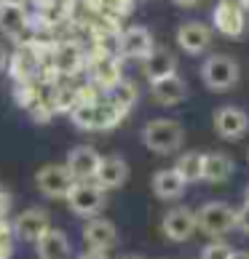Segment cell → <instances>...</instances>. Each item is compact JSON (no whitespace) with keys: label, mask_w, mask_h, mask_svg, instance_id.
Segmentation results:
<instances>
[{"label":"cell","mask_w":249,"mask_h":259,"mask_svg":"<svg viewBox=\"0 0 249 259\" xmlns=\"http://www.w3.org/2000/svg\"><path fill=\"white\" fill-rule=\"evenodd\" d=\"M142 142L156 155H174L185 145V131L171 118H156L142 128Z\"/></svg>","instance_id":"cell-1"},{"label":"cell","mask_w":249,"mask_h":259,"mask_svg":"<svg viewBox=\"0 0 249 259\" xmlns=\"http://www.w3.org/2000/svg\"><path fill=\"white\" fill-rule=\"evenodd\" d=\"M121 118L123 112L113 107L108 99L78 102V107L70 112V120L75 123V128H83V131H110L121 123Z\"/></svg>","instance_id":"cell-2"},{"label":"cell","mask_w":249,"mask_h":259,"mask_svg":"<svg viewBox=\"0 0 249 259\" xmlns=\"http://www.w3.org/2000/svg\"><path fill=\"white\" fill-rule=\"evenodd\" d=\"M201 80L209 91H217V94H225L236 89L238 83V64L233 56L228 54H212L209 59H204L201 64Z\"/></svg>","instance_id":"cell-3"},{"label":"cell","mask_w":249,"mask_h":259,"mask_svg":"<svg viewBox=\"0 0 249 259\" xmlns=\"http://www.w3.org/2000/svg\"><path fill=\"white\" fill-rule=\"evenodd\" d=\"M196 222L204 235L220 238L236 230V208L231 203H223V200H209L196 211Z\"/></svg>","instance_id":"cell-4"},{"label":"cell","mask_w":249,"mask_h":259,"mask_svg":"<svg viewBox=\"0 0 249 259\" xmlns=\"http://www.w3.org/2000/svg\"><path fill=\"white\" fill-rule=\"evenodd\" d=\"M104 193H108V190H102L97 182H75L70 195H67L64 200H67V206H70L73 214L94 219L104 208V203H108Z\"/></svg>","instance_id":"cell-5"},{"label":"cell","mask_w":249,"mask_h":259,"mask_svg":"<svg viewBox=\"0 0 249 259\" xmlns=\"http://www.w3.org/2000/svg\"><path fill=\"white\" fill-rule=\"evenodd\" d=\"M212 27L223 37L238 40L246 30V16H244L241 0H220L212 11Z\"/></svg>","instance_id":"cell-6"},{"label":"cell","mask_w":249,"mask_h":259,"mask_svg":"<svg viewBox=\"0 0 249 259\" xmlns=\"http://www.w3.org/2000/svg\"><path fill=\"white\" fill-rule=\"evenodd\" d=\"M198 230L196 222V211H190L185 206H177V208H169L164 219H161V233L166 235V241L171 243H185L193 238V233Z\"/></svg>","instance_id":"cell-7"},{"label":"cell","mask_w":249,"mask_h":259,"mask_svg":"<svg viewBox=\"0 0 249 259\" xmlns=\"http://www.w3.org/2000/svg\"><path fill=\"white\" fill-rule=\"evenodd\" d=\"M153 49H156V43H153L150 30L148 27H139V24L123 30L116 37V51H118V56H123V59H142L145 62L153 54Z\"/></svg>","instance_id":"cell-8"},{"label":"cell","mask_w":249,"mask_h":259,"mask_svg":"<svg viewBox=\"0 0 249 259\" xmlns=\"http://www.w3.org/2000/svg\"><path fill=\"white\" fill-rule=\"evenodd\" d=\"M35 182H38V190H41L46 198H67V195H70V190H73V185H75L70 168H67V166H56V163L43 166L35 174Z\"/></svg>","instance_id":"cell-9"},{"label":"cell","mask_w":249,"mask_h":259,"mask_svg":"<svg viewBox=\"0 0 249 259\" xmlns=\"http://www.w3.org/2000/svg\"><path fill=\"white\" fill-rule=\"evenodd\" d=\"M215 131L217 137H223L228 142L241 139L244 134L249 131V115L241 107H233V104H225V107L215 110Z\"/></svg>","instance_id":"cell-10"},{"label":"cell","mask_w":249,"mask_h":259,"mask_svg":"<svg viewBox=\"0 0 249 259\" xmlns=\"http://www.w3.org/2000/svg\"><path fill=\"white\" fill-rule=\"evenodd\" d=\"M215 40L212 27H206L204 22H183L177 27V46L190 56L204 54Z\"/></svg>","instance_id":"cell-11"},{"label":"cell","mask_w":249,"mask_h":259,"mask_svg":"<svg viewBox=\"0 0 249 259\" xmlns=\"http://www.w3.org/2000/svg\"><path fill=\"white\" fill-rule=\"evenodd\" d=\"M99 163H102V155L97 150L89 147V145H81V147L70 150L64 166L70 168L75 182H94V177H97V171H99Z\"/></svg>","instance_id":"cell-12"},{"label":"cell","mask_w":249,"mask_h":259,"mask_svg":"<svg viewBox=\"0 0 249 259\" xmlns=\"http://www.w3.org/2000/svg\"><path fill=\"white\" fill-rule=\"evenodd\" d=\"M49 230H51V219L43 208H27L14 219V235L30 243H38Z\"/></svg>","instance_id":"cell-13"},{"label":"cell","mask_w":249,"mask_h":259,"mask_svg":"<svg viewBox=\"0 0 249 259\" xmlns=\"http://www.w3.org/2000/svg\"><path fill=\"white\" fill-rule=\"evenodd\" d=\"M83 241L89 248H94V251H108V248H113L118 243V230L110 219L94 217L83 227Z\"/></svg>","instance_id":"cell-14"},{"label":"cell","mask_w":249,"mask_h":259,"mask_svg":"<svg viewBox=\"0 0 249 259\" xmlns=\"http://www.w3.org/2000/svg\"><path fill=\"white\" fill-rule=\"evenodd\" d=\"M83 62H86V56L81 51V46L73 40L56 43L51 51V67L56 75H75L83 67Z\"/></svg>","instance_id":"cell-15"},{"label":"cell","mask_w":249,"mask_h":259,"mask_svg":"<svg viewBox=\"0 0 249 259\" xmlns=\"http://www.w3.org/2000/svg\"><path fill=\"white\" fill-rule=\"evenodd\" d=\"M89 72H91V80H94V85L97 89H102V91H108V89H113L118 80H121V62L116 59L113 54H97L91 59V64H89Z\"/></svg>","instance_id":"cell-16"},{"label":"cell","mask_w":249,"mask_h":259,"mask_svg":"<svg viewBox=\"0 0 249 259\" xmlns=\"http://www.w3.org/2000/svg\"><path fill=\"white\" fill-rule=\"evenodd\" d=\"M126 179H129V163L121 155H104L99 163L97 177H94V182L102 190H118V187H123Z\"/></svg>","instance_id":"cell-17"},{"label":"cell","mask_w":249,"mask_h":259,"mask_svg":"<svg viewBox=\"0 0 249 259\" xmlns=\"http://www.w3.org/2000/svg\"><path fill=\"white\" fill-rule=\"evenodd\" d=\"M150 94H153V99H156L161 107H174V104L185 102L188 85H185V80L174 72V75H169V78H164V80L150 83Z\"/></svg>","instance_id":"cell-18"},{"label":"cell","mask_w":249,"mask_h":259,"mask_svg":"<svg viewBox=\"0 0 249 259\" xmlns=\"http://www.w3.org/2000/svg\"><path fill=\"white\" fill-rule=\"evenodd\" d=\"M142 72H145V78H148L150 83L164 80V78H169V75H174V72H177L174 54H171L169 49H164V46H156V49H153V54L148 56L145 62H142Z\"/></svg>","instance_id":"cell-19"},{"label":"cell","mask_w":249,"mask_h":259,"mask_svg":"<svg viewBox=\"0 0 249 259\" xmlns=\"http://www.w3.org/2000/svg\"><path fill=\"white\" fill-rule=\"evenodd\" d=\"M38 70H41V54L35 46H22L11 56V75L16 83H32Z\"/></svg>","instance_id":"cell-20"},{"label":"cell","mask_w":249,"mask_h":259,"mask_svg":"<svg viewBox=\"0 0 249 259\" xmlns=\"http://www.w3.org/2000/svg\"><path fill=\"white\" fill-rule=\"evenodd\" d=\"M185 185H188V182L177 174V168L156 171V174H153V179H150L153 195L161 198V200H177L180 195L185 193Z\"/></svg>","instance_id":"cell-21"},{"label":"cell","mask_w":249,"mask_h":259,"mask_svg":"<svg viewBox=\"0 0 249 259\" xmlns=\"http://www.w3.org/2000/svg\"><path fill=\"white\" fill-rule=\"evenodd\" d=\"M27 27H30V16L24 14L22 6H0V32L22 40Z\"/></svg>","instance_id":"cell-22"},{"label":"cell","mask_w":249,"mask_h":259,"mask_svg":"<svg viewBox=\"0 0 249 259\" xmlns=\"http://www.w3.org/2000/svg\"><path fill=\"white\" fill-rule=\"evenodd\" d=\"M35 248L41 259H70V238L54 227L35 243Z\"/></svg>","instance_id":"cell-23"},{"label":"cell","mask_w":249,"mask_h":259,"mask_svg":"<svg viewBox=\"0 0 249 259\" xmlns=\"http://www.w3.org/2000/svg\"><path fill=\"white\" fill-rule=\"evenodd\" d=\"M233 174V160L220 150L204 152V182H212V185H220V182H228Z\"/></svg>","instance_id":"cell-24"},{"label":"cell","mask_w":249,"mask_h":259,"mask_svg":"<svg viewBox=\"0 0 249 259\" xmlns=\"http://www.w3.org/2000/svg\"><path fill=\"white\" fill-rule=\"evenodd\" d=\"M137 97H139L137 85H134L131 80H126V78H121L116 85H113V89L104 91V99H108L113 107H118L123 115H126L134 104H137Z\"/></svg>","instance_id":"cell-25"},{"label":"cell","mask_w":249,"mask_h":259,"mask_svg":"<svg viewBox=\"0 0 249 259\" xmlns=\"http://www.w3.org/2000/svg\"><path fill=\"white\" fill-rule=\"evenodd\" d=\"M177 174L183 177L188 185H193V182H204V152H183V155L177 158Z\"/></svg>","instance_id":"cell-26"},{"label":"cell","mask_w":249,"mask_h":259,"mask_svg":"<svg viewBox=\"0 0 249 259\" xmlns=\"http://www.w3.org/2000/svg\"><path fill=\"white\" fill-rule=\"evenodd\" d=\"M78 102H81V97H78V91H75V89H56L51 94V99H49L54 112H67V115L78 107Z\"/></svg>","instance_id":"cell-27"},{"label":"cell","mask_w":249,"mask_h":259,"mask_svg":"<svg viewBox=\"0 0 249 259\" xmlns=\"http://www.w3.org/2000/svg\"><path fill=\"white\" fill-rule=\"evenodd\" d=\"M233 256V246H228L223 241L209 243L204 251H201V259H231Z\"/></svg>","instance_id":"cell-28"},{"label":"cell","mask_w":249,"mask_h":259,"mask_svg":"<svg viewBox=\"0 0 249 259\" xmlns=\"http://www.w3.org/2000/svg\"><path fill=\"white\" fill-rule=\"evenodd\" d=\"M94 3H97L102 11H110V14H126L131 0H94Z\"/></svg>","instance_id":"cell-29"},{"label":"cell","mask_w":249,"mask_h":259,"mask_svg":"<svg viewBox=\"0 0 249 259\" xmlns=\"http://www.w3.org/2000/svg\"><path fill=\"white\" fill-rule=\"evenodd\" d=\"M236 230H241V233L249 235V203L236 208Z\"/></svg>","instance_id":"cell-30"},{"label":"cell","mask_w":249,"mask_h":259,"mask_svg":"<svg viewBox=\"0 0 249 259\" xmlns=\"http://www.w3.org/2000/svg\"><path fill=\"white\" fill-rule=\"evenodd\" d=\"M78 259H108V251H94V248H89V251L81 254Z\"/></svg>","instance_id":"cell-31"},{"label":"cell","mask_w":249,"mask_h":259,"mask_svg":"<svg viewBox=\"0 0 249 259\" xmlns=\"http://www.w3.org/2000/svg\"><path fill=\"white\" fill-rule=\"evenodd\" d=\"M174 6H180V8H193L196 3H201V0H171Z\"/></svg>","instance_id":"cell-32"},{"label":"cell","mask_w":249,"mask_h":259,"mask_svg":"<svg viewBox=\"0 0 249 259\" xmlns=\"http://www.w3.org/2000/svg\"><path fill=\"white\" fill-rule=\"evenodd\" d=\"M24 3L27 0H0V6H22L24 8Z\"/></svg>","instance_id":"cell-33"},{"label":"cell","mask_w":249,"mask_h":259,"mask_svg":"<svg viewBox=\"0 0 249 259\" xmlns=\"http://www.w3.org/2000/svg\"><path fill=\"white\" fill-rule=\"evenodd\" d=\"M6 62H8V54H6V49H3V46H0V70L6 67Z\"/></svg>","instance_id":"cell-34"},{"label":"cell","mask_w":249,"mask_h":259,"mask_svg":"<svg viewBox=\"0 0 249 259\" xmlns=\"http://www.w3.org/2000/svg\"><path fill=\"white\" fill-rule=\"evenodd\" d=\"M35 3L41 6V8H49V6H54V3H56V0H35Z\"/></svg>","instance_id":"cell-35"},{"label":"cell","mask_w":249,"mask_h":259,"mask_svg":"<svg viewBox=\"0 0 249 259\" xmlns=\"http://www.w3.org/2000/svg\"><path fill=\"white\" fill-rule=\"evenodd\" d=\"M231 259H249V251H233Z\"/></svg>","instance_id":"cell-36"},{"label":"cell","mask_w":249,"mask_h":259,"mask_svg":"<svg viewBox=\"0 0 249 259\" xmlns=\"http://www.w3.org/2000/svg\"><path fill=\"white\" fill-rule=\"evenodd\" d=\"M244 203H249V185H246V190H244Z\"/></svg>","instance_id":"cell-37"},{"label":"cell","mask_w":249,"mask_h":259,"mask_svg":"<svg viewBox=\"0 0 249 259\" xmlns=\"http://www.w3.org/2000/svg\"><path fill=\"white\" fill-rule=\"evenodd\" d=\"M241 6H244V8H249V0H241Z\"/></svg>","instance_id":"cell-38"},{"label":"cell","mask_w":249,"mask_h":259,"mask_svg":"<svg viewBox=\"0 0 249 259\" xmlns=\"http://www.w3.org/2000/svg\"><path fill=\"white\" fill-rule=\"evenodd\" d=\"M123 259H142V256H123Z\"/></svg>","instance_id":"cell-39"},{"label":"cell","mask_w":249,"mask_h":259,"mask_svg":"<svg viewBox=\"0 0 249 259\" xmlns=\"http://www.w3.org/2000/svg\"><path fill=\"white\" fill-rule=\"evenodd\" d=\"M246 158H249V155H246Z\"/></svg>","instance_id":"cell-40"}]
</instances>
